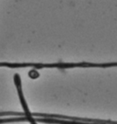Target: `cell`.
Returning a JSON list of instances; mask_svg holds the SVG:
<instances>
[{"label":"cell","mask_w":117,"mask_h":124,"mask_svg":"<svg viewBox=\"0 0 117 124\" xmlns=\"http://www.w3.org/2000/svg\"><path fill=\"white\" fill-rule=\"evenodd\" d=\"M0 67H9V68H25L32 67L33 69H43V68H59V69H68V68H91V67H99V68H108V67H117V62H103V63H94V62H58V63H31V62H0Z\"/></svg>","instance_id":"obj_1"},{"label":"cell","mask_w":117,"mask_h":124,"mask_svg":"<svg viewBox=\"0 0 117 124\" xmlns=\"http://www.w3.org/2000/svg\"><path fill=\"white\" fill-rule=\"evenodd\" d=\"M17 121H28L31 124H37L33 120V117H17V118H7V119H0V123H7V122H17Z\"/></svg>","instance_id":"obj_2"},{"label":"cell","mask_w":117,"mask_h":124,"mask_svg":"<svg viewBox=\"0 0 117 124\" xmlns=\"http://www.w3.org/2000/svg\"><path fill=\"white\" fill-rule=\"evenodd\" d=\"M28 76L30 77L31 79H36V78H38L39 76V74L37 72L36 69H32V70L28 72Z\"/></svg>","instance_id":"obj_3"}]
</instances>
